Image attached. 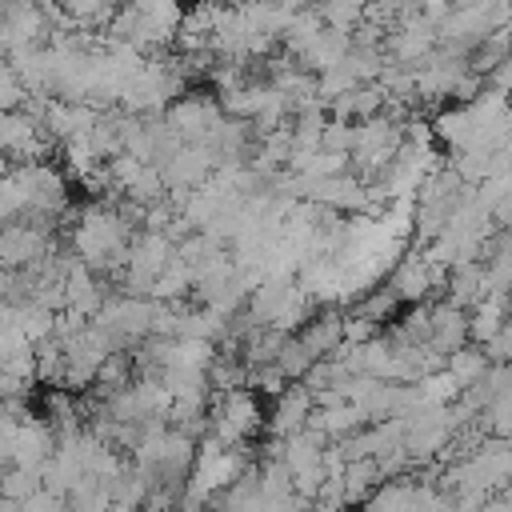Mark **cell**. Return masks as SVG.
Returning <instances> with one entry per match:
<instances>
[{
    "mask_svg": "<svg viewBox=\"0 0 512 512\" xmlns=\"http://www.w3.org/2000/svg\"><path fill=\"white\" fill-rule=\"evenodd\" d=\"M184 16H188V8L180 0H136V36H132V44L144 56H160V52L176 48Z\"/></svg>",
    "mask_w": 512,
    "mask_h": 512,
    "instance_id": "obj_3",
    "label": "cell"
},
{
    "mask_svg": "<svg viewBox=\"0 0 512 512\" xmlns=\"http://www.w3.org/2000/svg\"><path fill=\"white\" fill-rule=\"evenodd\" d=\"M452 304H460V308H476V304H484L488 296H492V280H488V268H484V260L480 264H460V268H452L448 272V292H444Z\"/></svg>",
    "mask_w": 512,
    "mask_h": 512,
    "instance_id": "obj_8",
    "label": "cell"
},
{
    "mask_svg": "<svg viewBox=\"0 0 512 512\" xmlns=\"http://www.w3.org/2000/svg\"><path fill=\"white\" fill-rule=\"evenodd\" d=\"M224 4H236V0H224Z\"/></svg>",
    "mask_w": 512,
    "mask_h": 512,
    "instance_id": "obj_15",
    "label": "cell"
},
{
    "mask_svg": "<svg viewBox=\"0 0 512 512\" xmlns=\"http://www.w3.org/2000/svg\"><path fill=\"white\" fill-rule=\"evenodd\" d=\"M312 412H316V396H312V388H308L304 380H296V384H288V388L276 396V404H272V412H268V432H272L276 440H288V436H296V432L308 428Z\"/></svg>",
    "mask_w": 512,
    "mask_h": 512,
    "instance_id": "obj_4",
    "label": "cell"
},
{
    "mask_svg": "<svg viewBox=\"0 0 512 512\" xmlns=\"http://www.w3.org/2000/svg\"><path fill=\"white\" fill-rule=\"evenodd\" d=\"M316 4H324V0H316Z\"/></svg>",
    "mask_w": 512,
    "mask_h": 512,
    "instance_id": "obj_16",
    "label": "cell"
},
{
    "mask_svg": "<svg viewBox=\"0 0 512 512\" xmlns=\"http://www.w3.org/2000/svg\"><path fill=\"white\" fill-rule=\"evenodd\" d=\"M60 4H64V12L76 20V28H88V32L100 28V32H104V28L112 24V16H116L128 0H60Z\"/></svg>",
    "mask_w": 512,
    "mask_h": 512,
    "instance_id": "obj_11",
    "label": "cell"
},
{
    "mask_svg": "<svg viewBox=\"0 0 512 512\" xmlns=\"http://www.w3.org/2000/svg\"><path fill=\"white\" fill-rule=\"evenodd\" d=\"M356 44H352V36L348 32H336V28H324L296 60H300V68H308V72H328V68H340L344 60H348V52H352Z\"/></svg>",
    "mask_w": 512,
    "mask_h": 512,
    "instance_id": "obj_7",
    "label": "cell"
},
{
    "mask_svg": "<svg viewBox=\"0 0 512 512\" xmlns=\"http://www.w3.org/2000/svg\"><path fill=\"white\" fill-rule=\"evenodd\" d=\"M268 424L264 408H260V392L256 388H232V392H216L212 400V416L208 428L220 444L228 448H248V440Z\"/></svg>",
    "mask_w": 512,
    "mask_h": 512,
    "instance_id": "obj_1",
    "label": "cell"
},
{
    "mask_svg": "<svg viewBox=\"0 0 512 512\" xmlns=\"http://www.w3.org/2000/svg\"><path fill=\"white\" fill-rule=\"evenodd\" d=\"M452 376H456V384L468 392V388H476L488 372H492V356H488V348L484 344H464V348H456L452 356H448V364H444Z\"/></svg>",
    "mask_w": 512,
    "mask_h": 512,
    "instance_id": "obj_10",
    "label": "cell"
},
{
    "mask_svg": "<svg viewBox=\"0 0 512 512\" xmlns=\"http://www.w3.org/2000/svg\"><path fill=\"white\" fill-rule=\"evenodd\" d=\"M292 336L308 348L312 360H328V356H336V352L344 348V312H336V308H316L312 320H308L300 332H292Z\"/></svg>",
    "mask_w": 512,
    "mask_h": 512,
    "instance_id": "obj_6",
    "label": "cell"
},
{
    "mask_svg": "<svg viewBox=\"0 0 512 512\" xmlns=\"http://www.w3.org/2000/svg\"><path fill=\"white\" fill-rule=\"evenodd\" d=\"M224 116H228V112H224L220 96H212V92H204V88H188V92L164 112L168 128H172L184 144H208Z\"/></svg>",
    "mask_w": 512,
    "mask_h": 512,
    "instance_id": "obj_2",
    "label": "cell"
},
{
    "mask_svg": "<svg viewBox=\"0 0 512 512\" xmlns=\"http://www.w3.org/2000/svg\"><path fill=\"white\" fill-rule=\"evenodd\" d=\"M428 344H432V352H440L444 360H448L456 348L472 344V312L460 308V304H452L448 296H444V300H432V336H428Z\"/></svg>",
    "mask_w": 512,
    "mask_h": 512,
    "instance_id": "obj_5",
    "label": "cell"
},
{
    "mask_svg": "<svg viewBox=\"0 0 512 512\" xmlns=\"http://www.w3.org/2000/svg\"><path fill=\"white\" fill-rule=\"evenodd\" d=\"M416 492H420L416 480L392 476V480H384V484L360 504V512H416Z\"/></svg>",
    "mask_w": 512,
    "mask_h": 512,
    "instance_id": "obj_9",
    "label": "cell"
},
{
    "mask_svg": "<svg viewBox=\"0 0 512 512\" xmlns=\"http://www.w3.org/2000/svg\"><path fill=\"white\" fill-rule=\"evenodd\" d=\"M320 148H324V152H336V156H352V148H356V124H348V120H328Z\"/></svg>",
    "mask_w": 512,
    "mask_h": 512,
    "instance_id": "obj_13",
    "label": "cell"
},
{
    "mask_svg": "<svg viewBox=\"0 0 512 512\" xmlns=\"http://www.w3.org/2000/svg\"><path fill=\"white\" fill-rule=\"evenodd\" d=\"M316 8H320V16H324V24H328V28L356 36V28L368 20L372 0H324V4H316Z\"/></svg>",
    "mask_w": 512,
    "mask_h": 512,
    "instance_id": "obj_12",
    "label": "cell"
},
{
    "mask_svg": "<svg viewBox=\"0 0 512 512\" xmlns=\"http://www.w3.org/2000/svg\"><path fill=\"white\" fill-rule=\"evenodd\" d=\"M192 4H196V0H192Z\"/></svg>",
    "mask_w": 512,
    "mask_h": 512,
    "instance_id": "obj_17",
    "label": "cell"
},
{
    "mask_svg": "<svg viewBox=\"0 0 512 512\" xmlns=\"http://www.w3.org/2000/svg\"><path fill=\"white\" fill-rule=\"evenodd\" d=\"M376 336H384V328H380L376 320H368V316H360V312H348V316H344V344H368V340H376Z\"/></svg>",
    "mask_w": 512,
    "mask_h": 512,
    "instance_id": "obj_14",
    "label": "cell"
}]
</instances>
